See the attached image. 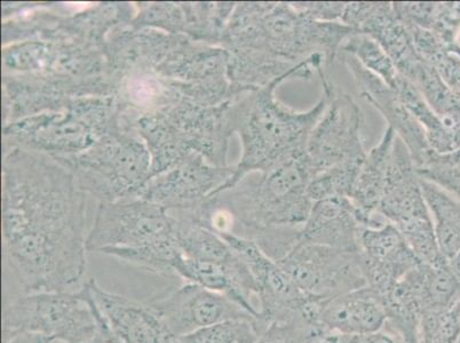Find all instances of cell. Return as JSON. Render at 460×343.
Returning <instances> with one entry per match:
<instances>
[{
	"label": "cell",
	"instance_id": "obj_1",
	"mask_svg": "<svg viewBox=\"0 0 460 343\" xmlns=\"http://www.w3.org/2000/svg\"><path fill=\"white\" fill-rule=\"evenodd\" d=\"M85 192L48 154L5 146L3 237L26 293L65 292L86 269Z\"/></svg>",
	"mask_w": 460,
	"mask_h": 343
},
{
	"label": "cell",
	"instance_id": "obj_2",
	"mask_svg": "<svg viewBox=\"0 0 460 343\" xmlns=\"http://www.w3.org/2000/svg\"><path fill=\"white\" fill-rule=\"evenodd\" d=\"M354 33L344 23L308 18L291 3H236L220 46L245 73L275 78L315 54L329 66Z\"/></svg>",
	"mask_w": 460,
	"mask_h": 343
},
{
	"label": "cell",
	"instance_id": "obj_3",
	"mask_svg": "<svg viewBox=\"0 0 460 343\" xmlns=\"http://www.w3.org/2000/svg\"><path fill=\"white\" fill-rule=\"evenodd\" d=\"M326 68L324 56L315 54L300 62L287 76L230 102L234 133L240 136L243 154L232 179L220 192L237 185L246 175L265 173L284 162L306 154L309 136L328 107V91L322 87L319 102L307 111L284 106L276 98L275 91L286 81L309 79L314 73Z\"/></svg>",
	"mask_w": 460,
	"mask_h": 343
},
{
	"label": "cell",
	"instance_id": "obj_4",
	"mask_svg": "<svg viewBox=\"0 0 460 343\" xmlns=\"http://www.w3.org/2000/svg\"><path fill=\"white\" fill-rule=\"evenodd\" d=\"M312 174L306 154L282 163L265 173H251L208 203L232 215L235 235L257 242L275 261L295 248L312 211L307 194Z\"/></svg>",
	"mask_w": 460,
	"mask_h": 343
},
{
	"label": "cell",
	"instance_id": "obj_5",
	"mask_svg": "<svg viewBox=\"0 0 460 343\" xmlns=\"http://www.w3.org/2000/svg\"><path fill=\"white\" fill-rule=\"evenodd\" d=\"M86 249L165 276H175L174 267L182 257L177 217L139 198L100 203Z\"/></svg>",
	"mask_w": 460,
	"mask_h": 343
},
{
	"label": "cell",
	"instance_id": "obj_6",
	"mask_svg": "<svg viewBox=\"0 0 460 343\" xmlns=\"http://www.w3.org/2000/svg\"><path fill=\"white\" fill-rule=\"evenodd\" d=\"M230 100L220 106H202L187 100L137 120L136 128L152 157L149 179L172 169L190 154L210 164L227 165L230 136Z\"/></svg>",
	"mask_w": 460,
	"mask_h": 343
},
{
	"label": "cell",
	"instance_id": "obj_7",
	"mask_svg": "<svg viewBox=\"0 0 460 343\" xmlns=\"http://www.w3.org/2000/svg\"><path fill=\"white\" fill-rule=\"evenodd\" d=\"M119 123L114 95L87 96L73 100L60 110L41 112L4 125V145L52 158L74 156L90 149Z\"/></svg>",
	"mask_w": 460,
	"mask_h": 343
},
{
	"label": "cell",
	"instance_id": "obj_8",
	"mask_svg": "<svg viewBox=\"0 0 460 343\" xmlns=\"http://www.w3.org/2000/svg\"><path fill=\"white\" fill-rule=\"evenodd\" d=\"M74 174L85 194L100 203L133 198L147 182L152 157L133 121L120 116L119 127L74 156L54 158Z\"/></svg>",
	"mask_w": 460,
	"mask_h": 343
},
{
	"label": "cell",
	"instance_id": "obj_9",
	"mask_svg": "<svg viewBox=\"0 0 460 343\" xmlns=\"http://www.w3.org/2000/svg\"><path fill=\"white\" fill-rule=\"evenodd\" d=\"M3 329L31 330L65 343L117 340L87 283L78 293H28L12 300L4 307Z\"/></svg>",
	"mask_w": 460,
	"mask_h": 343
},
{
	"label": "cell",
	"instance_id": "obj_10",
	"mask_svg": "<svg viewBox=\"0 0 460 343\" xmlns=\"http://www.w3.org/2000/svg\"><path fill=\"white\" fill-rule=\"evenodd\" d=\"M378 215L395 225L421 263H447L438 249L432 215L407 146L396 136Z\"/></svg>",
	"mask_w": 460,
	"mask_h": 343
},
{
	"label": "cell",
	"instance_id": "obj_11",
	"mask_svg": "<svg viewBox=\"0 0 460 343\" xmlns=\"http://www.w3.org/2000/svg\"><path fill=\"white\" fill-rule=\"evenodd\" d=\"M278 263L314 300H329L367 286L358 252L300 241Z\"/></svg>",
	"mask_w": 460,
	"mask_h": 343
},
{
	"label": "cell",
	"instance_id": "obj_12",
	"mask_svg": "<svg viewBox=\"0 0 460 343\" xmlns=\"http://www.w3.org/2000/svg\"><path fill=\"white\" fill-rule=\"evenodd\" d=\"M328 91L329 103L313 128L306 146V162L312 178L350 159L366 158L361 136V109L349 94L334 86L325 71L319 74Z\"/></svg>",
	"mask_w": 460,
	"mask_h": 343
},
{
	"label": "cell",
	"instance_id": "obj_13",
	"mask_svg": "<svg viewBox=\"0 0 460 343\" xmlns=\"http://www.w3.org/2000/svg\"><path fill=\"white\" fill-rule=\"evenodd\" d=\"M249 268L258 286L261 320L271 321L305 320L313 325L319 301L309 298L279 263L259 248L257 242L225 233L220 235ZM314 326V325H313Z\"/></svg>",
	"mask_w": 460,
	"mask_h": 343
},
{
	"label": "cell",
	"instance_id": "obj_14",
	"mask_svg": "<svg viewBox=\"0 0 460 343\" xmlns=\"http://www.w3.org/2000/svg\"><path fill=\"white\" fill-rule=\"evenodd\" d=\"M234 172L235 166H215L200 154H190L172 169L149 179L133 198L169 212L194 213L223 190Z\"/></svg>",
	"mask_w": 460,
	"mask_h": 343
},
{
	"label": "cell",
	"instance_id": "obj_15",
	"mask_svg": "<svg viewBox=\"0 0 460 343\" xmlns=\"http://www.w3.org/2000/svg\"><path fill=\"white\" fill-rule=\"evenodd\" d=\"M149 305L160 318L166 332L172 337L188 336L196 330L232 320H258L228 296L192 283L179 287L164 298L153 301Z\"/></svg>",
	"mask_w": 460,
	"mask_h": 343
},
{
	"label": "cell",
	"instance_id": "obj_16",
	"mask_svg": "<svg viewBox=\"0 0 460 343\" xmlns=\"http://www.w3.org/2000/svg\"><path fill=\"white\" fill-rule=\"evenodd\" d=\"M337 57L341 58L352 73L359 95L377 109L397 137L407 146L416 169L424 166L434 150L429 145L424 128L404 107L396 91L367 70L349 54L339 52Z\"/></svg>",
	"mask_w": 460,
	"mask_h": 343
},
{
	"label": "cell",
	"instance_id": "obj_17",
	"mask_svg": "<svg viewBox=\"0 0 460 343\" xmlns=\"http://www.w3.org/2000/svg\"><path fill=\"white\" fill-rule=\"evenodd\" d=\"M358 255L367 286L379 296L386 295L421 263L399 230L390 223L362 228Z\"/></svg>",
	"mask_w": 460,
	"mask_h": 343
},
{
	"label": "cell",
	"instance_id": "obj_18",
	"mask_svg": "<svg viewBox=\"0 0 460 343\" xmlns=\"http://www.w3.org/2000/svg\"><path fill=\"white\" fill-rule=\"evenodd\" d=\"M87 284L117 340L122 343H169L172 336L166 332L149 304L103 291L94 279Z\"/></svg>",
	"mask_w": 460,
	"mask_h": 343
},
{
	"label": "cell",
	"instance_id": "obj_19",
	"mask_svg": "<svg viewBox=\"0 0 460 343\" xmlns=\"http://www.w3.org/2000/svg\"><path fill=\"white\" fill-rule=\"evenodd\" d=\"M386 323L383 301L369 286L321 301L317 308L316 325L324 336L377 332Z\"/></svg>",
	"mask_w": 460,
	"mask_h": 343
},
{
	"label": "cell",
	"instance_id": "obj_20",
	"mask_svg": "<svg viewBox=\"0 0 460 343\" xmlns=\"http://www.w3.org/2000/svg\"><path fill=\"white\" fill-rule=\"evenodd\" d=\"M362 228L349 198L322 199L313 205L301 232V242L358 252Z\"/></svg>",
	"mask_w": 460,
	"mask_h": 343
},
{
	"label": "cell",
	"instance_id": "obj_21",
	"mask_svg": "<svg viewBox=\"0 0 460 343\" xmlns=\"http://www.w3.org/2000/svg\"><path fill=\"white\" fill-rule=\"evenodd\" d=\"M396 136L393 128L388 127L379 144L367 154L349 196V202L363 227H379L387 223L379 220L385 219L378 215V208L386 187L388 166Z\"/></svg>",
	"mask_w": 460,
	"mask_h": 343
},
{
	"label": "cell",
	"instance_id": "obj_22",
	"mask_svg": "<svg viewBox=\"0 0 460 343\" xmlns=\"http://www.w3.org/2000/svg\"><path fill=\"white\" fill-rule=\"evenodd\" d=\"M420 180L433 217L438 249L460 282V200L428 180Z\"/></svg>",
	"mask_w": 460,
	"mask_h": 343
},
{
	"label": "cell",
	"instance_id": "obj_23",
	"mask_svg": "<svg viewBox=\"0 0 460 343\" xmlns=\"http://www.w3.org/2000/svg\"><path fill=\"white\" fill-rule=\"evenodd\" d=\"M393 89L410 114L424 128L429 145L435 153L447 154L460 148V119H442L435 114L417 87L400 75Z\"/></svg>",
	"mask_w": 460,
	"mask_h": 343
},
{
	"label": "cell",
	"instance_id": "obj_24",
	"mask_svg": "<svg viewBox=\"0 0 460 343\" xmlns=\"http://www.w3.org/2000/svg\"><path fill=\"white\" fill-rule=\"evenodd\" d=\"M393 6L404 23L432 32L447 48L460 52V2H394Z\"/></svg>",
	"mask_w": 460,
	"mask_h": 343
},
{
	"label": "cell",
	"instance_id": "obj_25",
	"mask_svg": "<svg viewBox=\"0 0 460 343\" xmlns=\"http://www.w3.org/2000/svg\"><path fill=\"white\" fill-rule=\"evenodd\" d=\"M182 215L177 219V236L183 257L223 266L240 261L235 251L223 238L190 216Z\"/></svg>",
	"mask_w": 460,
	"mask_h": 343
},
{
	"label": "cell",
	"instance_id": "obj_26",
	"mask_svg": "<svg viewBox=\"0 0 460 343\" xmlns=\"http://www.w3.org/2000/svg\"><path fill=\"white\" fill-rule=\"evenodd\" d=\"M422 60L432 66L460 101V52L447 48L432 32L405 23Z\"/></svg>",
	"mask_w": 460,
	"mask_h": 343
},
{
	"label": "cell",
	"instance_id": "obj_27",
	"mask_svg": "<svg viewBox=\"0 0 460 343\" xmlns=\"http://www.w3.org/2000/svg\"><path fill=\"white\" fill-rule=\"evenodd\" d=\"M365 159L342 162L313 177L307 187L309 198L314 203L326 198H349Z\"/></svg>",
	"mask_w": 460,
	"mask_h": 343
},
{
	"label": "cell",
	"instance_id": "obj_28",
	"mask_svg": "<svg viewBox=\"0 0 460 343\" xmlns=\"http://www.w3.org/2000/svg\"><path fill=\"white\" fill-rule=\"evenodd\" d=\"M135 18L129 27L156 29L171 35H185L187 13L183 3H137Z\"/></svg>",
	"mask_w": 460,
	"mask_h": 343
},
{
	"label": "cell",
	"instance_id": "obj_29",
	"mask_svg": "<svg viewBox=\"0 0 460 343\" xmlns=\"http://www.w3.org/2000/svg\"><path fill=\"white\" fill-rule=\"evenodd\" d=\"M267 324L254 318H242L208 326L188 336L178 337L179 343H257Z\"/></svg>",
	"mask_w": 460,
	"mask_h": 343
},
{
	"label": "cell",
	"instance_id": "obj_30",
	"mask_svg": "<svg viewBox=\"0 0 460 343\" xmlns=\"http://www.w3.org/2000/svg\"><path fill=\"white\" fill-rule=\"evenodd\" d=\"M354 57L367 70L393 87L399 73L385 49L372 37L354 33L341 45V51Z\"/></svg>",
	"mask_w": 460,
	"mask_h": 343
},
{
	"label": "cell",
	"instance_id": "obj_31",
	"mask_svg": "<svg viewBox=\"0 0 460 343\" xmlns=\"http://www.w3.org/2000/svg\"><path fill=\"white\" fill-rule=\"evenodd\" d=\"M420 92L422 98L442 119H460V101L443 82L437 70L424 62L412 82Z\"/></svg>",
	"mask_w": 460,
	"mask_h": 343
},
{
	"label": "cell",
	"instance_id": "obj_32",
	"mask_svg": "<svg viewBox=\"0 0 460 343\" xmlns=\"http://www.w3.org/2000/svg\"><path fill=\"white\" fill-rule=\"evenodd\" d=\"M460 340V300L445 309L422 312L418 343H458Z\"/></svg>",
	"mask_w": 460,
	"mask_h": 343
},
{
	"label": "cell",
	"instance_id": "obj_33",
	"mask_svg": "<svg viewBox=\"0 0 460 343\" xmlns=\"http://www.w3.org/2000/svg\"><path fill=\"white\" fill-rule=\"evenodd\" d=\"M323 334L305 320L271 321L257 343H316Z\"/></svg>",
	"mask_w": 460,
	"mask_h": 343
},
{
	"label": "cell",
	"instance_id": "obj_34",
	"mask_svg": "<svg viewBox=\"0 0 460 343\" xmlns=\"http://www.w3.org/2000/svg\"><path fill=\"white\" fill-rule=\"evenodd\" d=\"M416 172L418 177L428 180L460 200V166L449 164L440 154L434 152L428 163Z\"/></svg>",
	"mask_w": 460,
	"mask_h": 343
},
{
	"label": "cell",
	"instance_id": "obj_35",
	"mask_svg": "<svg viewBox=\"0 0 460 343\" xmlns=\"http://www.w3.org/2000/svg\"><path fill=\"white\" fill-rule=\"evenodd\" d=\"M316 343H404L395 332L385 326L377 332L344 334L326 333Z\"/></svg>",
	"mask_w": 460,
	"mask_h": 343
},
{
	"label": "cell",
	"instance_id": "obj_36",
	"mask_svg": "<svg viewBox=\"0 0 460 343\" xmlns=\"http://www.w3.org/2000/svg\"><path fill=\"white\" fill-rule=\"evenodd\" d=\"M292 6L320 22H341L347 3H291Z\"/></svg>",
	"mask_w": 460,
	"mask_h": 343
},
{
	"label": "cell",
	"instance_id": "obj_37",
	"mask_svg": "<svg viewBox=\"0 0 460 343\" xmlns=\"http://www.w3.org/2000/svg\"><path fill=\"white\" fill-rule=\"evenodd\" d=\"M52 338L26 330L3 329V343H54Z\"/></svg>",
	"mask_w": 460,
	"mask_h": 343
},
{
	"label": "cell",
	"instance_id": "obj_38",
	"mask_svg": "<svg viewBox=\"0 0 460 343\" xmlns=\"http://www.w3.org/2000/svg\"><path fill=\"white\" fill-rule=\"evenodd\" d=\"M441 156L449 164L460 166V148L454 153L441 154Z\"/></svg>",
	"mask_w": 460,
	"mask_h": 343
},
{
	"label": "cell",
	"instance_id": "obj_39",
	"mask_svg": "<svg viewBox=\"0 0 460 343\" xmlns=\"http://www.w3.org/2000/svg\"><path fill=\"white\" fill-rule=\"evenodd\" d=\"M169 343H179L178 337L171 338Z\"/></svg>",
	"mask_w": 460,
	"mask_h": 343
},
{
	"label": "cell",
	"instance_id": "obj_40",
	"mask_svg": "<svg viewBox=\"0 0 460 343\" xmlns=\"http://www.w3.org/2000/svg\"><path fill=\"white\" fill-rule=\"evenodd\" d=\"M93 343H104L103 340H98V341H95Z\"/></svg>",
	"mask_w": 460,
	"mask_h": 343
}]
</instances>
